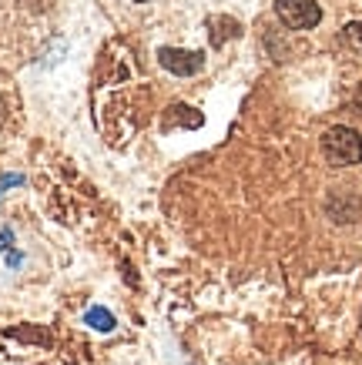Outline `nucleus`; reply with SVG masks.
<instances>
[{"instance_id": "1", "label": "nucleus", "mask_w": 362, "mask_h": 365, "mask_svg": "<svg viewBox=\"0 0 362 365\" xmlns=\"http://www.w3.org/2000/svg\"><path fill=\"white\" fill-rule=\"evenodd\" d=\"M322 158L329 168H356L362 165V134L349 124H332L322 134Z\"/></svg>"}, {"instance_id": "2", "label": "nucleus", "mask_w": 362, "mask_h": 365, "mask_svg": "<svg viewBox=\"0 0 362 365\" xmlns=\"http://www.w3.org/2000/svg\"><path fill=\"white\" fill-rule=\"evenodd\" d=\"M275 17L288 31H312L322 24V7L316 0H275Z\"/></svg>"}, {"instance_id": "3", "label": "nucleus", "mask_w": 362, "mask_h": 365, "mask_svg": "<svg viewBox=\"0 0 362 365\" xmlns=\"http://www.w3.org/2000/svg\"><path fill=\"white\" fill-rule=\"evenodd\" d=\"M158 64L175 78H195L205 71V51H181V47H158Z\"/></svg>"}, {"instance_id": "4", "label": "nucleus", "mask_w": 362, "mask_h": 365, "mask_svg": "<svg viewBox=\"0 0 362 365\" xmlns=\"http://www.w3.org/2000/svg\"><path fill=\"white\" fill-rule=\"evenodd\" d=\"M205 27H208L211 47H225L228 41L241 37V24L235 21V17H228V14H215V17H208V21H205Z\"/></svg>"}, {"instance_id": "5", "label": "nucleus", "mask_w": 362, "mask_h": 365, "mask_svg": "<svg viewBox=\"0 0 362 365\" xmlns=\"http://www.w3.org/2000/svg\"><path fill=\"white\" fill-rule=\"evenodd\" d=\"M4 335L7 339H17V342H34V345H44V349H51L54 345V339L44 332V329H37V325H21V329H4Z\"/></svg>"}, {"instance_id": "6", "label": "nucleus", "mask_w": 362, "mask_h": 365, "mask_svg": "<svg viewBox=\"0 0 362 365\" xmlns=\"http://www.w3.org/2000/svg\"><path fill=\"white\" fill-rule=\"evenodd\" d=\"M84 325H91V329H94V332H101V335H108V332H114L118 319H114L108 309H101V305H91V309L84 312Z\"/></svg>"}, {"instance_id": "7", "label": "nucleus", "mask_w": 362, "mask_h": 365, "mask_svg": "<svg viewBox=\"0 0 362 365\" xmlns=\"http://www.w3.org/2000/svg\"><path fill=\"white\" fill-rule=\"evenodd\" d=\"M168 111L175 114V118H181V124H185V128H198V124H201V114H188V111H191L188 104H171Z\"/></svg>"}, {"instance_id": "8", "label": "nucleus", "mask_w": 362, "mask_h": 365, "mask_svg": "<svg viewBox=\"0 0 362 365\" xmlns=\"http://www.w3.org/2000/svg\"><path fill=\"white\" fill-rule=\"evenodd\" d=\"M342 37H346L349 44H362V21L346 24V27H342Z\"/></svg>"}, {"instance_id": "9", "label": "nucleus", "mask_w": 362, "mask_h": 365, "mask_svg": "<svg viewBox=\"0 0 362 365\" xmlns=\"http://www.w3.org/2000/svg\"><path fill=\"white\" fill-rule=\"evenodd\" d=\"M21 185H24V175H0V198L11 188H21Z\"/></svg>"}, {"instance_id": "10", "label": "nucleus", "mask_w": 362, "mask_h": 365, "mask_svg": "<svg viewBox=\"0 0 362 365\" xmlns=\"http://www.w3.org/2000/svg\"><path fill=\"white\" fill-rule=\"evenodd\" d=\"M14 248V232L11 228H0V255H7Z\"/></svg>"}, {"instance_id": "11", "label": "nucleus", "mask_w": 362, "mask_h": 365, "mask_svg": "<svg viewBox=\"0 0 362 365\" xmlns=\"http://www.w3.org/2000/svg\"><path fill=\"white\" fill-rule=\"evenodd\" d=\"M21 262H24V255L11 248V252H7V265H11V268H21Z\"/></svg>"}, {"instance_id": "12", "label": "nucleus", "mask_w": 362, "mask_h": 365, "mask_svg": "<svg viewBox=\"0 0 362 365\" xmlns=\"http://www.w3.org/2000/svg\"><path fill=\"white\" fill-rule=\"evenodd\" d=\"M134 4H148V0H134Z\"/></svg>"}, {"instance_id": "13", "label": "nucleus", "mask_w": 362, "mask_h": 365, "mask_svg": "<svg viewBox=\"0 0 362 365\" xmlns=\"http://www.w3.org/2000/svg\"><path fill=\"white\" fill-rule=\"evenodd\" d=\"M359 325H362V319H359Z\"/></svg>"}]
</instances>
